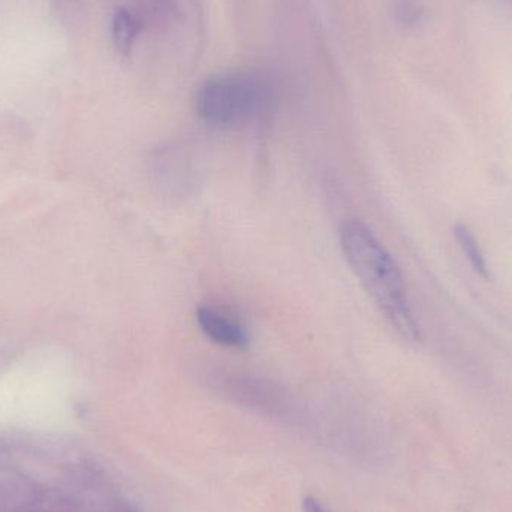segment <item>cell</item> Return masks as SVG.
<instances>
[{"label": "cell", "mask_w": 512, "mask_h": 512, "mask_svg": "<svg viewBox=\"0 0 512 512\" xmlns=\"http://www.w3.org/2000/svg\"><path fill=\"white\" fill-rule=\"evenodd\" d=\"M340 248L388 324L403 339L417 342L420 327L402 271L375 233L364 222L348 219L340 227Z\"/></svg>", "instance_id": "cell-1"}, {"label": "cell", "mask_w": 512, "mask_h": 512, "mask_svg": "<svg viewBox=\"0 0 512 512\" xmlns=\"http://www.w3.org/2000/svg\"><path fill=\"white\" fill-rule=\"evenodd\" d=\"M267 81L252 74H227L210 78L195 99L198 116L216 128L246 125L271 105Z\"/></svg>", "instance_id": "cell-2"}, {"label": "cell", "mask_w": 512, "mask_h": 512, "mask_svg": "<svg viewBox=\"0 0 512 512\" xmlns=\"http://www.w3.org/2000/svg\"><path fill=\"white\" fill-rule=\"evenodd\" d=\"M197 321L201 331L218 345L234 349H245L248 346V330L227 310L215 306H201L197 312Z\"/></svg>", "instance_id": "cell-3"}, {"label": "cell", "mask_w": 512, "mask_h": 512, "mask_svg": "<svg viewBox=\"0 0 512 512\" xmlns=\"http://www.w3.org/2000/svg\"><path fill=\"white\" fill-rule=\"evenodd\" d=\"M454 234H456L457 243H459L463 255L468 258L472 268L484 279H490L489 261H487L486 254H484L475 234L462 224L457 225Z\"/></svg>", "instance_id": "cell-4"}, {"label": "cell", "mask_w": 512, "mask_h": 512, "mask_svg": "<svg viewBox=\"0 0 512 512\" xmlns=\"http://www.w3.org/2000/svg\"><path fill=\"white\" fill-rule=\"evenodd\" d=\"M140 33V21L128 9H120L113 21V38L117 50L128 54L134 47L135 39Z\"/></svg>", "instance_id": "cell-5"}, {"label": "cell", "mask_w": 512, "mask_h": 512, "mask_svg": "<svg viewBox=\"0 0 512 512\" xmlns=\"http://www.w3.org/2000/svg\"><path fill=\"white\" fill-rule=\"evenodd\" d=\"M394 15L397 23L405 29H414L424 20V6L421 0H394Z\"/></svg>", "instance_id": "cell-6"}, {"label": "cell", "mask_w": 512, "mask_h": 512, "mask_svg": "<svg viewBox=\"0 0 512 512\" xmlns=\"http://www.w3.org/2000/svg\"><path fill=\"white\" fill-rule=\"evenodd\" d=\"M30 512H71V505L68 504V501L63 496L48 492L44 501L35 510Z\"/></svg>", "instance_id": "cell-7"}, {"label": "cell", "mask_w": 512, "mask_h": 512, "mask_svg": "<svg viewBox=\"0 0 512 512\" xmlns=\"http://www.w3.org/2000/svg\"><path fill=\"white\" fill-rule=\"evenodd\" d=\"M303 512H328L324 505L315 498H306L303 502Z\"/></svg>", "instance_id": "cell-8"}, {"label": "cell", "mask_w": 512, "mask_h": 512, "mask_svg": "<svg viewBox=\"0 0 512 512\" xmlns=\"http://www.w3.org/2000/svg\"><path fill=\"white\" fill-rule=\"evenodd\" d=\"M508 2H510V3H511V5H512V0H508Z\"/></svg>", "instance_id": "cell-9"}]
</instances>
